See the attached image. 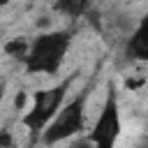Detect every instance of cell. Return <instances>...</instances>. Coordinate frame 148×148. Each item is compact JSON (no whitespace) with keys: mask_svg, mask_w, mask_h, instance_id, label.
<instances>
[{"mask_svg":"<svg viewBox=\"0 0 148 148\" xmlns=\"http://www.w3.org/2000/svg\"><path fill=\"white\" fill-rule=\"evenodd\" d=\"M69 44H72V32L69 30H53V32L39 35L28 46V56L23 60L25 72L28 74H49V76H53L60 69Z\"/></svg>","mask_w":148,"mask_h":148,"instance_id":"1","label":"cell"},{"mask_svg":"<svg viewBox=\"0 0 148 148\" xmlns=\"http://www.w3.org/2000/svg\"><path fill=\"white\" fill-rule=\"evenodd\" d=\"M72 81H74V74L67 76L65 81L51 86V88H44V90H37V92H35L30 111L21 118V125H23V127L28 130V134H30V143H35V141L42 136V132L46 130V125H49V123L53 120V116L60 111V106H62V102H65V97H67V92H69Z\"/></svg>","mask_w":148,"mask_h":148,"instance_id":"2","label":"cell"},{"mask_svg":"<svg viewBox=\"0 0 148 148\" xmlns=\"http://www.w3.org/2000/svg\"><path fill=\"white\" fill-rule=\"evenodd\" d=\"M88 92H90V83L79 92L74 95L65 106H60V111L53 116V120L46 125V130L42 132V143L44 146H53V143H60L74 134H79L83 130V123H86V102H88Z\"/></svg>","mask_w":148,"mask_h":148,"instance_id":"3","label":"cell"},{"mask_svg":"<svg viewBox=\"0 0 148 148\" xmlns=\"http://www.w3.org/2000/svg\"><path fill=\"white\" fill-rule=\"evenodd\" d=\"M120 136V109H118V92L113 86H109V95L106 102L90 130V134L86 136L88 143L92 148H116V141Z\"/></svg>","mask_w":148,"mask_h":148,"instance_id":"4","label":"cell"},{"mask_svg":"<svg viewBox=\"0 0 148 148\" xmlns=\"http://www.w3.org/2000/svg\"><path fill=\"white\" fill-rule=\"evenodd\" d=\"M125 53L130 60H148V23L141 21V25L130 35Z\"/></svg>","mask_w":148,"mask_h":148,"instance_id":"5","label":"cell"},{"mask_svg":"<svg viewBox=\"0 0 148 148\" xmlns=\"http://www.w3.org/2000/svg\"><path fill=\"white\" fill-rule=\"evenodd\" d=\"M28 42H23V39H12V42H7L5 44V53L7 56H12V58H18V60H25V56H28Z\"/></svg>","mask_w":148,"mask_h":148,"instance_id":"6","label":"cell"},{"mask_svg":"<svg viewBox=\"0 0 148 148\" xmlns=\"http://www.w3.org/2000/svg\"><path fill=\"white\" fill-rule=\"evenodd\" d=\"M56 7L62 9V12H67L69 16H79V14H83V12L90 9L86 2H60V5H56Z\"/></svg>","mask_w":148,"mask_h":148,"instance_id":"7","label":"cell"},{"mask_svg":"<svg viewBox=\"0 0 148 148\" xmlns=\"http://www.w3.org/2000/svg\"><path fill=\"white\" fill-rule=\"evenodd\" d=\"M0 148H16L14 136H12L9 130H0Z\"/></svg>","mask_w":148,"mask_h":148,"instance_id":"8","label":"cell"},{"mask_svg":"<svg viewBox=\"0 0 148 148\" xmlns=\"http://www.w3.org/2000/svg\"><path fill=\"white\" fill-rule=\"evenodd\" d=\"M69 148H92V146L88 143V139H76V141L69 146Z\"/></svg>","mask_w":148,"mask_h":148,"instance_id":"9","label":"cell"},{"mask_svg":"<svg viewBox=\"0 0 148 148\" xmlns=\"http://www.w3.org/2000/svg\"><path fill=\"white\" fill-rule=\"evenodd\" d=\"M14 104H16V109L21 111V109H23V104H25V92H18V95H16V99H14Z\"/></svg>","mask_w":148,"mask_h":148,"instance_id":"10","label":"cell"},{"mask_svg":"<svg viewBox=\"0 0 148 148\" xmlns=\"http://www.w3.org/2000/svg\"><path fill=\"white\" fill-rule=\"evenodd\" d=\"M2 97H5V83H0V104H2Z\"/></svg>","mask_w":148,"mask_h":148,"instance_id":"11","label":"cell"}]
</instances>
